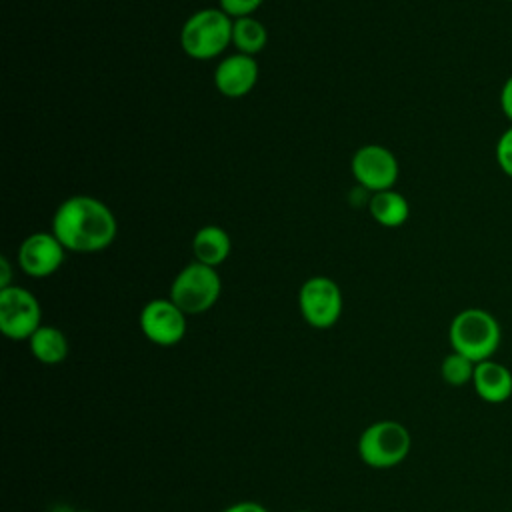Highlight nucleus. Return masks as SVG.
<instances>
[{
	"label": "nucleus",
	"mask_w": 512,
	"mask_h": 512,
	"mask_svg": "<svg viewBox=\"0 0 512 512\" xmlns=\"http://www.w3.org/2000/svg\"><path fill=\"white\" fill-rule=\"evenodd\" d=\"M10 280H12V272H10V262H8V258H0V290L2 288H8V286H12L10 284Z\"/></svg>",
	"instance_id": "22"
},
{
	"label": "nucleus",
	"mask_w": 512,
	"mask_h": 512,
	"mask_svg": "<svg viewBox=\"0 0 512 512\" xmlns=\"http://www.w3.org/2000/svg\"><path fill=\"white\" fill-rule=\"evenodd\" d=\"M234 20L220 8H202L194 12L180 30V46L194 60L220 56L232 44Z\"/></svg>",
	"instance_id": "3"
},
{
	"label": "nucleus",
	"mask_w": 512,
	"mask_h": 512,
	"mask_svg": "<svg viewBox=\"0 0 512 512\" xmlns=\"http://www.w3.org/2000/svg\"><path fill=\"white\" fill-rule=\"evenodd\" d=\"M222 512H270L266 506L254 502V500H242L236 504H230L228 508H224Z\"/></svg>",
	"instance_id": "21"
},
{
	"label": "nucleus",
	"mask_w": 512,
	"mask_h": 512,
	"mask_svg": "<svg viewBox=\"0 0 512 512\" xmlns=\"http://www.w3.org/2000/svg\"><path fill=\"white\" fill-rule=\"evenodd\" d=\"M220 292L222 280L216 268L194 260L176 274L170 284L168 298L184 314H202L218 302Z\"/></svg>",
	"instance_id": "5"
},
{
	"label": "nucleus",
	"mask_w": 512,
	"mask_h": 512,
	"mask_svg": "<svg viewBox=\"0 0 512 512\" xmlns=\"http://www.w3.org/2000/svg\"><path fill=\"white\" fill-rule=\"evenodd\" d=\"M474 370H476V362L470 360L468 356L460 354V352H450L444 356L442 364H440V376L448 386L460 388L466 384H472L474 378Z\"/></svg>",
	"instance_id": "17"
},
{
	"label": "nucleus",
	"mask_w": 512,
	"mask_h": 512,
	"mask_svg": "<svg viewBox=\"0 0 512 512\" xmlns=\"http://www.w3.org/2000/svg\"><path fill=\"white\" fill-rule=\"evenodd\" d=\"M230 250L232 242L228 232L216 224L202 226L192 238L194 260L212 268L220 266L230 256Z\"/></svg>",
	"instance_id": "13"
},
{
	"label": "nucleus",
	"mask_w": 512,
	"mask_h": 512,
	"mask_svg": "<svg viewBox=\"0 0 512 512\" xmlns=\"http://www.w3.org/2000/svg\"><path fill=\"white\" fill-rule=\"evenodd\" d=\"M66 248L54 234L34 232L18 248V266L32 278L54 274L64 262Z\"/></svg>",
	"instance_id": "10"
},
{
	"label": "nucleus",
	"mask_w": 512,
	"mask_h": 512,
	"mask_svg": "<svg viewBox=\"0 0 512 512\" xmlns=\"http://www.w3.org/2000/svg\"><path fill=\"white\" fill-rule=\"evenodd\" d=\"M28 348L32 356L48 366L60 364L68 356V338L66 334L56 328V326H46L42 324L30 338H28Z\"/></svg>",
	"instance_id": "15"
},
{
	"label": "nucleus",
	"mask_w": 512,
	"mask_h": 512,
	"mask_svg": "<svg viewBox=\"0 0 512 512\" xmlns=\"http://www.w3.org/2000/svg\"><path fill=\"white\" fill-rule=\"evenodd\" d=\"M368 212L380 226L396 228L408 220L410 206H408V200L400 192L390 188V190L374 192L368 198Z\"/></svg>",
	"instance_id": "14"
},
{
	"label": "nucleus",
	"mask_w": 512,
	"mask_h": 512,
	"mask_svg": "<svg viewBox=\"0 0 512 512\" xmlns=\"http://www.w3.org/2000/svg\"><path fill=\"white\" fill-rule=\"evenodd\" d=\"M36 296L22 286L0 290V330L10 340H28L42 324Z\"/></svg>",
	"instance_id": "7"
},
{
	"label": "nucleus",
	"mask_w": 512,
	"mask_h": 512,
	"mask_svg": "<svg viewBox=\"0 0 512 512\" xmlns=\"http://www.w3.org/2000/svg\"><path fill=\"white\" fill-rule=\"evenodd\" d=\"M412 448L408 428L396 420H378L362 430L358 438L360 460L378 470L394 468L406 460Z\"/></svg>",
	"instance_id": "4"
},
{
	"label": "nucleus",
	"mask_w": 512,
	"mask_h": 512,
	"mask_svg": "<svg viewBox=\"0 0 512 512\" xmlns=\"http://www.w3.org/2000/svg\"><path fill=\"white\" fill-rule=\"evenodd\" d=\"M496 162L500 170L512 178V126L502 132L496 142Z\"/></svg>",
	"instance_id": "19"
},
{
	"label": "nucleus",
	"mask_w": 512,
	"mask_h": 512,
	"mask_svg": "<svg viewBox=\"0 0 512 512\" xmlns=\"http://www.w3.org/2000/svg\"><path fill=\"white\" fill-rule=\"evenodd\" d=\"M294 512H310V510H294Z\"/></svg>",
	"instance_id": "24"
},
{
	"label": "nucleus",
	"mask_w": 512,
	"mask_h": 512,
	"mask_svg": "<svg viewBox=\"0 0 512 512\" xmlns=\"http://www.w3.org/2000/svg\"><path fill=\"white\" fill-rule=\"evenodd\" d=\"M340 286L328 276H312L298 290V308L306 324L318 330L332 328L342 314Z\"/></svg>",
	"instance_id": "6"
},
{
	"label": "nucleus",
	"mask_w": 512,
	"mask_h": 512,
	"mask_svg": "<svg viewBox=\"0 0 512 512\" xmlns=\"http://www.w3.org/2000/svg\"><path fill=\"white\" fill-rule=\"evenodd\" d=\"M116 232V216L94 196L78 194L66 198L52 218V234L70 252H100L112 244Z\"/></svg>",
	"instance_id": "1"
},
{
	"label": "nucleus",
	"mask_w": 512,
	"mask_h": 512,
	"mask_svg": "<svg viewBox=\"0 0 512 512\" xmlns=\"http://www.w3.org/2000/svg\"><path fill=\"white\" fill-rule=\"evenodd\" d=\"M500 108H502L504 116L512 122V76L504 82V86L500 90Z\"/></svg>",
	"instance_id": "20"
},
{
	"label": "nucleus",
	"mask_w": 512,
	"mask_h": 512,
	"mask_svg": "<svg viewBox=\"0 0 512 512\" xmlns=\"http://www.w3.org/2000/svg\"><path fill=\"white\" fill-rule=\"evenodd\" d=\"M262 2L264 0H218V8L236 20V18L252 16Z\"/></svg>",
	"instance_id": "18"
},
{
	"label": "nucleus",
	"mask_w": 512,
	"mask_h": 512,
	"mask_svg": "<svg viewBox=\"0 0 512 512\" xmlns=\"http://www.w3.org/2000/svg\"><path fill=\"white\" fill-rule=\"evenodd\" d=\"M474 392L488 404H504L512 396V372L494 358L476 364L472 378Z\"/></svg>",
	"instance_id": "12"
},
{
	"label": "nucleus",
	"mask_w": 512,
	"mask_h": 512,
	"mask_svg": "<svg viewBox=\"0 0 512 512\" xmlns=\"http://www.w3.org/2000/svg\"><path fill=\"white\" fill-rule=\"evenodd\" d=\"M186 316L170 298H154L138 316L142 334L158 346H174L186 336Z\"/></svg>",
	"instance_id": "9"
},
{
	"label": "nucleus",
	"mask_w": 512,
	"mask_h": 512,
	"mask_svg": "<svg viewBox=\"0 0 512 512\" xmlns=\"http://www.w3.org/2000/svg\"><path fill=\"white\" fill-rule=\"evenodd\" d=\"M448 340L454 352L474 360H490L500 348L502 330L498 320L484 308L460 310L448 328Z\"/></svg>",
	"instance_id": "2"
},
{
	"label": "nucleus",
	"mask_w": 512,
	"mask_h": 512,
	"mask_svg": "<svg viewBox=\"0 0 512 512\" xmlns=\"http://www.w3.org/2000/svg\"><path fill=\"white\" fill-rule=\"evenodd\" d=\"M268 42L266 26L254 16L236 18L232 24V44L240 54L256 56Z\"/></svg>",
	"instance_id": "16"
},
{
	"label": "nucleus",
	"mask_w": 512,
	"mask_h": 512,
	"mask_svg": "<svg viewBox=\"0 0 512 512\" xmlns=\"http://www.w3.org/2000/svg\"><path fill=\"white\" fill-rule=\"evenodd\" d=\"M350 170L356 182L372 194L394 188L400 174L396 156L380 144H366L358 148L352 156Z\"/></svg>",
	"instance_id": "8"
},
{
	"label": "nucleus",
	"mask_w": 512,
	"mask_h": 512,
	"mask_svg": "<svg viewBox=\"0 0 512 512\" xmlns=\"http://www.w3.org/2000/svg\"><path fill=\"white\" fill-rule=\"evenodd\" d=\"M258 82V62L248 54H232L220 60L214 70V86L222 96L242 98Z\"/></svg>",
	"instance_id": "11"
},
{
	"label": "nucleus",
	"mask_w": 512,
	"mask_h": 512,
	"mask_svg": "<svg viewBox=\"0 0 512 512\" xmlns=\"http://www.w3.org/2000/svg\"><path fill=\"white\" fill-rule=\"evenodd\" d=\"M76 512H94V510H76Z\"/></svg>",
	"instance_id": "23"
}]
</instances>
